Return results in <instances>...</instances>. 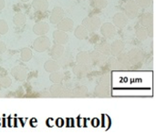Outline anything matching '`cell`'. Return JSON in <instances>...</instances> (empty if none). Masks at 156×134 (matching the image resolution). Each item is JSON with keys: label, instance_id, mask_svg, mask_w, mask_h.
<instances>
[{"label": "cell", "instance_id": "cb8c5ba5", "mask_svg": "<svg viewBox=\"0 0 156 134\" xmlns=\"http://www.w3.org/2000/svg\"><path fill=\"white\" fill-rule=\"evenodd\" d=\"M13 22L14 24L18 26V27H21L23 26L26 22H27V16L23 14V13H16L14 17H13Z\"/></svg>", "mask_w": 156, "mask_h": 134}, {"label": "cell", "instance_id": "d6986e66", "mask_svg": "<svg viewBox=\"0 0 156 134\" xmlns=\"http://www.w3.org/2000/svg\"><path fill=\"white\" fill-rule=\"evenodd\" d=\"M120 66H121V69H129L132 65H131V62L129 60V58H128V55L124 52H122L121 54H119L117 57H116Z\"/></svg>", "mask_w": 156, "mask_h": 134}, {"label": "cell", "instance_id": "44dd1931", "mask_svg": "<svg viewBox=\"0 0 156 134\" xmlns=\"http://www.w3.org/2000/svg\"><path fill=\"white\" fill-rule=\"evenodd\" d=\"M95 92H96V94H97L99 97H108V96L110 95V92H111L110 86H109V85H104V84H101V83H100V84L96 87Z\"/></svg>", "mask_w": 156, "mask_h": 134}, {"label": "cell", "instance_id": "6da1fadb", "mask_svg": "<svg viewBox=\"0 0 156 134\" xmlns=\"http://www.w3.org/2000/svg\"><path fill=\"white\" fill-rule=\"evenodd\" d=\"M101 21L98 16H87L83 19L82 21V26L89 31V32H94L98 30L101 27Z\"/></svg>", "mask_w": 156, "mask_h": 134}, {"label": "cell", "instance_id": "4fadbf2b", "mask_svg": "<svg viewBox=\"0 0 156 134\" xmlns=\"http://www.w3.org/2000/svg\"><path fill=\"white\" fill-rule=\"evenodd\" d=\"M68 35L66 32L61 31V30H55L53 32V39L56 42V44L59 45H64L68 42Z\"/></svg>", "mask_w": 156, "mask_h": 134}, {"label": "cell", "instance_id": "5bb4252c", "mask_svg": "<svg viewBox=\"0 0 156 134\" xmlns=\"http://www.w3.org/2000/svg\"><path fill=\"white\" fill-rule=\"evenodd\" d=\"M90 69L89 67V65H82V64H79L77 66H75L73 68V73L75 76L79 77V78H83L85 76H87L90 72Z\"/></svg>", "mask_w": 156, "mask_h": 134}, {"label": "cell", "instance_id": "3957f363", "mask_svg": "<svg viewBox=\"0 0 156 134\" xmlns=\"http://www.w3.org/2000/svg\"><path fill=\"white\" fill-rule=\"evenodd\" d=\"M49 47H50V40L45 35L39 36L37 38L35 39L33 43V48L37 52H44L47 49H48Z\"/></svg>", "mask_w": 156, "mask_h": 134}, {"label": "cell", "instance_id": "5b68a950", "mask_svg": "<svg viewBox=\"0 0 156 134\" xmlns=\"http://www.w3.org/2000/svg\"><path fill=\"white\" fill-rule=\"evenodd\" d=\"M101 35L106 38H112L116 34V26L112 23L107 22L102 25H101Z\"/></svg>", "mask_w": 156, "mask_h": 134}, {"label": "cell", "instance_id": "83f0119b", "mask_svg": "<svg viewBox=\"0 0 156 134\" xmlns=\"http://www.w3.org/2000/svg\"><path fill=\"white\" fill-rule=\"evenodd\" d=\"M63 79H64V74L58 70L52 72L49 76V79L53 83H60L63 80Z\"/></svg>", "mask_w": 156, "mask_h": 134}, {"label": "cell", "instance_id": "1f68e13d", "mask_svg": "<svg viewBox=\"0 0 156 134\" xmlns=\"http://www.w3.org/2000/svg\"><path fill=\"white\" fill-rule=\"evenodd\" d=\"M12 84V80L7 76H1L0 77V87L3 88H8Z\"/></svg>", "mask_w": 156, "mask_h": 134}, {"label": "cell", "instance_id": "9c48e42d", "mask_svg": "<svg viewBox=\"0 0 156 134\" xmlns=\"http://www.w3.org/2000/svg\"><path fill=\"white\" fill-rule=\"evenodd\" d=\"M49 31V26L47 22H37L33 26V32L37 36H44Z\"/></svg>", "mask_w": 156, "mask_h": 134}, {"label": "cell", "instance_id": "52a82bcc", "mask_svg": "<svg viewBox=\"0 0 156 134\" xmlns=\"http://www.w3.org/2000/svg\"><path fill=\"white\" fill-rule=\"evenodd\" d=\"M11 75L18 81H24L27 78V71L20 66H16L11 69Z\"/></svg>", "mask_w": 156, "mask_h": 134}, {"label": "cell", "instance_id": "ac0fdd59", "mask_svg": "<svg viewBox=\"0 0 156 134\" xmlns=\"http://www.w3.org/2000/svg\"><path fill=\"white\" fill-rule=\"evenodd\" d=\"M76 60L79 64L82 65H90V54L87 51H81L78 53L76 57Z\"/></svg>", "mask_w": 156, "mask_h": 134}, {"label": "cell", "instance_id": "7c38bea8", "mask_svg": "<svg viewBox=\"0 0 156 134\" xmlns=\"http://www.w3.org/2000/svg\"><path fill=\"white\" fill-rule=\"evenodd\" d=\"M141 26L145 28H149L150 26H153L154 23V16L152 13H144L140 16L139 20Z\"/></svg>", "mask_w": 156, "mask_h": 134}, {"label": "cell", "instance_id": "8fae6325", "mask_svg": "<svg viewBox=\"0 0 156 134\" xmlns=\"http://www.w3.org/2000/svg\"><path fill=\"white\" fill-rule=\"evenodd\" d=\"M90 54V63H93L94 65H102L105 63L106 56L99 52L98 50H93Z\"/></svg>", "mask_w": 156, "mask_h": 134}, {"label": "cell", "instance_id": "484cf974", "mask_svg": "<svg viewBox=\"0 0 156 134\" xmlns=\"http://www.w3.org/2000/svg\"><path fill=\"white\" fill-rule=\"evenodd\" d=\"M136 37H137V38L140 40V41H144V40H146L147 39V37H148V36H149V33H148V30H147V28H145V27H139L137 30H136Z\"/></svg>", "mask_w": 156, "mask_h": 134}, {"label": "cell", "instance_id": "ba28073f", "mask_svg": "<svg viewBox=\"0 0 156 134\" xmlns=\"http://www.w3.org/2000/svg\"><path fill=\"white\" fill-rule=\"evenodd\" d=\"M64 18V11L61 7L57 6L55 8H53V10L51 11L50 16H49V20L53 25H57L59 21H61Z\"/></svg>", "mask_w": 156, "mask_h": 134}, {"label": "cell", "instance_id": "e575fe53", "mask_svg": "<svg viewBox=\"0 0 156 134\" xmlns=\"http://www.w3.org/2000/svg\"><path fill=\"white\" fill-rule=\"evenodd\" d=\"M100 83L101 84H104V85H109L111 83V77L109 75H103L101 79H100Z\"/></svg>", "mask_w": 156, "mask_h": 134}, {"label": "cell", "instance_id": "277c9868", "mask_svg": "<svg viewBox=\"0 0 156 134\" xmlns=\"http://www.w3.org/2000/svg\"><path fill=\"white\" fill-rule=\"evenodd\" d=\"M128 58L131 65H140L144 60V54L139 48H133L128 52Z\"/></svg>", "mask_w": 156, "mask_h": 134}, {"label": "cell", "instance_id": "836d02e7", "mask_svg": "<svg viewBox=\"0 0 156 134\" xmlns=\"http://www.w3.org/2000/svg\"><path fill=\"white\" fill-rule=\"evenodd\" d=\"M8 31V25L5 20L0 19V35H5Z\"/></svg>", "mask_w": 156, "mask_h": 134}, {"label": "cell", "instance_id": "f1b7e54d", "mask_svg": "<svg viewBox=\"0 0 156 134\" xmlns=\"http://www.w3.org/2000/svg\"><path fill=\"white\" fill-rule=\"evenodd\" d=\"M87 94H88V89L85 86H79L73 90V95L75 97H79V98L86 97Z\"/></svg>", "mask_w": 156, "mask_h": 134}, {"label": "cell", "instance_id": "603a6c76", "mask_svg": "<svg viewBox=\"0 0 156 134\" xmlns=\"http://www.w3.org/2000/svg\"><path fill=\"white\" fill-rule=\"evenodd\" d=\"M49 92L53 97H60L61 95H63L64 87L62 85H60L59 83H54V85L51 86Z\"/></svg>", "mask_w": 156, "mask_h": 134}, {"label": "cell", "instance_id": "2e32d148", "mask_svg": "<svg viewBox=\"0 0 156 134\" xmlns=\"http://www.w3.org/2000/svg\"><path fill=\"white\" fill-rule=\"evenodd\" d=\"M32 6L35 11L43 13L48 10V0H34L32 2Z\"/></svg>", "mask_w": 156, "mask_h": 134}, {"label": "cell", "instance_id": "d4e9b609", "mask_svg": "<svg viewBox=\"0 0 156 134\" xmlns=\"http://www.w3.org/2000/svg\"><path fill=\"white\" fill-rule=\"evenodd\" d=\"M96 50L103 54L104 56H110L111 55V45L107 42H101V44L97 45L95 48Z\"/></svg>", "mask_w": 156, "mask_h": 134}, {"label": "cell", "instance_id": "4dcf8cb0", "mask_svg": "<svg viewBox=\"0 0 156 134\" xmlns=\"http://www.w3.org/2000/svg\"><path fill=\"white\" fill-rule=\"evenodd\" d=\"M91 5L97 9H104L108 5V0H91Z\"/></svg>", "mask_w": 156, "mask_h": 134}, {"label": "cell", "instance_id": "4316f807", "mask_svg": "<svg viewBox=\"0 0 156 134\" xmlns=\"http://www.w3.org/2000/svg\"><path fill=\"white\" fill-rule=\"evenodd\" d=\"M32 56H33L32 51L28 48H23L20 52V58H21L22 61H24V62H28L32 58Z\"/></svg>", "mask_w": 156, "mask_h": 134}, {"label": "cell", "instance_id": "30bf717a", "mask_svg": "<svg viewBox=\"0 0 156 134\" xmlns=\"http://www.w3.org/2000/svg\"><path fill=\"white\" fill-rule=\"evenodd\" d=\"M58 29L64 31V32H69L73 29L74 27V22L70 18H63L61 21H59L58 24Z\"/></svg>", "mask_w": 156, "mask_h": 134}, {"label": "cell", "instance_id": "8d00e7d4", "mask_svg": "<svg viewBox=\"0 0 156 134\" xmlns=\"http://www.w3.org/2000/svg\"><path fill=\"white\" fill-rule=\"evenodd\" d=\"M5 6V0H0V10H2Z\"/></svg>", "mask_w": 156, "mask_h": 134}, {"label": "cell", "instance_id": "e0dca14e", "mask_svg": "<svg viewBox=\"0 0 156 134\" xmlns=\"http://www.w3.org/2000/svg\"><path fill=\"white\" fill-rule=\"evenodd\" d=\"M65 52V48L63 45L56 44L53 45L50 49V56L53 59H58Z\"/></svg>", "mask_w": 156, "mask_h": 134}, {"label": "cell", "instance_id": "7402d4cb", "mask_svg": "<svg viewBox=\"0 0 156 134\" xmlns=\"http://www.w3.org/2000/svg\"><path fill=\"white\" fill-rule=\"evenodd\" d=\"M88 35H89V31L82 26H78L74 31V36L78 38V39H80V40H83V39H86L88 37Z\"/></svg>", "mask_w": 156, "mask_h": 134}, {"label": "cell", "instance_id": "9a60e30c", "mask_svg": "<svg viewBox=\"0 0 156 134\" xmlns=\"http://www.w3.org/2000/svg\"><path fill=\"white\" fill-rule=\"evenodd\" d=\"M124 49V43L122 40H115L111 45V54L113 57H117Z\"/></svg>", "mask_w": 156, "mask_h": 134}, {"label": "cell", "instance_id": "8992f818", "mask_svg": "<svg viewBox=\"0 0 156 134\" xmlns=\"http://www.w3.org/2000/svg\"><path fill=\"white\" fill-rule=\"evenodd\" d=\"M128 19L129 18L125 16V14L123 12H120V13H117L113 16L112 24L114 25V26H117L119 28H123L124 26H127Z\"/></svg>", "mask_w": 156, "mask_h": 134}, {"label": "cell", "instance_id": "74e56055", "mask_svg": "<svg viewBox=\"0 0 156 134\" xmlns=\"http://www.w3.org/2000/svg\"><path fill=\"white\" fill-rule=\"evenodd\" d=\"M22 2H24V3H26V2H28L29 0H21Z\"/></svg>", "mask_w": 156, "mask_h": 134}, {"label": "cell", "instance_id": "f546056e", "mask_svg": "<svg viewBox=\"0 0 156 134\" xmlns=\"http://www.w3.org/2000/svg\"><path fill=\"white\" fill-rule=\"evenodd\" d=\"M107 65L112 69H121V66H120L116 57H113V56L107 59Z\"/></svg>", "mask_w": 156, "mask_h": 134}, {"label": "cell", "instance_id": "ffe728a7", "mask_svg": "<svg viewBox=\"0 0 156 134\" xmlns=\"http://www.w3.org/2000/svg\"><path fill=\"white\" fill-rule=\"evenodd\" d=\"M44 69L47 72H49V73H52L54 71H58L60 69V66L58 64V61L54 60V59H49L48 61L45 62L44 64Z\"/></svg>", "mask_w": 156, "mask_h": 134}, {"label": "cell", "instance_id": "7a4b0ae2", "mask_svg": "<svg viewBox=\"0 0 156 134\" xmlns=\"http://www.w3.org/2000/svg\"><path fill=\"white\" fill-rule=\"evenodd\" d=\"M123 13L128 18L133 19L138 16L139 7L134 0H128L123 5Z\"/></svg>", "mask_w": 156, "mask_h": 134}, {"label": "cell", "instance_id": "d6a6232c", "mask_svg": "<svg viewBox=\"0 0 156 134\" xmlns=\"http://www.w3.org/2000/svg\"><path fill=\"white\" fill-rule=\"evenodd\" d=\"M134 1L137 4L138 7H141V8H147L151 5V3H152L151 0H134Z\"/></svg>", "mask_w": 156, "mask_h": 134}, {"label": "cell", "instance_id": "d590c367", "mask_svg": "<svg viewBox=\"0 0 156 134\" xmlns=\"http://www.w3.org/2000/svg\"><path fill=\"white\" fill-rule=\"evenodd\" d=\"M5 50H6V45H5V43L3 42V41H0V54L5 53Z\"/></svg>", "mask_w": 156, "mask_h": 134}]
</instances>
